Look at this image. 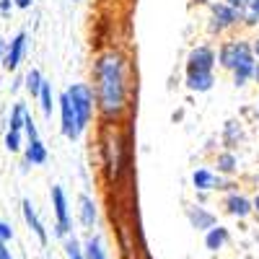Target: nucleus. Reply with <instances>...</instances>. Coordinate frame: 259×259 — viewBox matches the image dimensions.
Here are the masks:
<instances>
[{"label":"nucleus","mask_w":259,"mask_h":259,"mask_svg":"<svg viewBox=\"0 0 259 259\" xmlns=\"http://www.w3.org/2000/svg\"><path fill=\"white\" fill-rule=\"evenodd\" d=\"M73 3H78V0H73Z\"/></svg>","instance_id":"nucleus-41"},{"label":"nucleus","mask_w":259,"mask_h":259,"mask_svg":"<svg viewBox=\"0 0 259 259\" xmlns=\"http://www.w3.org/2000/svg\"><path fill=\"white\" fill-rule=\"evenodd\" d=\"M21 212H24V221H26V226L34 231V236L39 239V244H47V228H45V223H41V218H39V212H36V207L31 205V200H24L21 202Z\"/></svg>","instance_id":"nucleus-12"},{"label":"nucleus","mask_w":259,"mask_h":259,"mask_svg":"<svg viewBox=\"0 0 259 259\" xmlns=\"http://www.w3.org/2000/svg\"><path fill=\"white\" fill-rule=\"evenodd\" d=\"M223 210L231 215V218L244 221V218H249V215L254 212V202L241 192H228L226 200H223Z\"/></svg>","instance_id":"nucleus-10"},{"label":"nucleus","mask_w":259,"mask_h":259,"mask_svg":"<svg viewBox=\"0 0 259 259\" xmlns=\"http://www.w3.org/2000/svg\"><path fill=\"white\" fill-rule=\"evenodd\" d=\"M254 83L259 85V60H256V70H254Z\"/></svg>","instance_id":"nucleus-39"},{"label":"nucleus","mask_w":259,"mask_h":259,"mask_svg":"<svg viewBox=\"0 0 259 259\" xmlns=\"http://www.w3.org/2000/svg\"><path fill=\"white\" fill-rule=\"evenodd\" d=\"M215 65H218V50L212 45H197L192 47L184 62V75L192 73H215Z\"/></svg>","instance_id":"nucleus-7"},{"label":"nucleus","mask_w":259,"mask_h":259,"mask_svg":"<svg viewBox=\"0 0 259 259\" xmlns=\"http://www.w3.org/2000/svg\"><path fill=\"white\" fill-rule=\"evenodd\" d=\"M101 156H104L106 177L119 179V171L124 166V140H122V135L112 133L106 140H101Z\"/></svg>","instance_id":"nucleus-6"},{"label":"nucleus","mask_w":259,"mask_h":259,"mask_svg":"<svg viewBox=\"0 0 259 259\" xmlns=\"http://www.w3.org/2000/svg\"><path fill=\"white\" fill-rule=\"evenodd\" d=\"M0 241H3V244H11L13 241V228L6 221H0Z\"/></svg>","instance_id":"nucleus-29"},{"label":"nucleus","mask_w":259,"mask_h":259,"mask_svg":"<svg viewBox=\"0 0 259 259\" xmlns=\"http://www.w3.org/2000/svg\"><path fill=\"white\" fill-rule=\"evenodd\" d=\"M29 52V34L26 31H18L11 41H8V50H6V60H3V70L16 73L21 68V62L26 60Z\"/></svg>","instance_id":"nucleus-9"},{"label":"nucleus","mask_w":259,"mask_h":259,"mask_svg":"<svg viewBox=\"0 0 259 259\" xmlns=\"http://www.w3.org/2000/svg\"><path fill=\"white\" fill-rule=\"evenodd\" d=\"M251 50H254V57L259 60V36H256V39H251Z\"/></svg>","instance_id":"nucleus-36"},{"label":"nucleus","mask_w":259,"mask_h":259,"mask_svg":"<svg viewBox=\"0 0 259 259\" xmlns=\"http://www.w3.org/2000/svg\"><path fill=\"white\" fill-rule=\"evenodd\" d=\"M241 26H244V29H254V26H259V16H256L254 11L244 8V11H241Z\"/></svg>","instance_id":"nucleus-27"},{"label":"nucleus","mask_w":259,"mask_h":259,"mask_svg":"<svg viewBox=\"0 0 259 259\" xmlns=\"http://www.w3.org/2000/svg\"><path fill=\"white\" fill-rule=\"evenodd\" d=\"M50 197H52V212H55V236H60V239H68L70 231H73L68 194H65V189H62L60 184H52Z\"/></svg>","instance_id":"nucleus-5"},{"label":"nucleus","mask_w":259,"mask_h":259,"mask_svg":"<svg viewBox=\"0 0 259 259\" xmlns=\"http://www.w3.org/2000/svg\"><path fill=\"white\" fill-rule=\"evenodd\" d=\"M223 3H228V6H231V8H236V11H244L249 0H223Z\"/></svg>","instance_id":"nucleus-31"},{"label":"nucleus","mask_w":259,"mask_h":259,"mask_svg":"<svg viewBox=\"0 0 259 259\" xmlns=\"http://www.w3.org/2000/svg\"><path fill=\"white\" fill-rule=\"evenodd\" d=\"M39 106H41V114H45L47 119H52V112L57 109V96L52 91V83L45 80V85H41V94H39Z\"/></svg>","instance_id":"nucleus-20"},{"label":"nucleus","mask_w":259,"mask_h":259,"mask_svg":"<svg viewBox=\"0 0 259 259\" xmlns=\"http://www.w3.org/2000/svg\"><path fill=\"white\" fill-rule=\"evenodd\" d=\"M210 3H215V0H192V6H210Z\"/></svg>","instance_id":"nucleus-38"},{"label":"nucleus","mask_w":259,"mask_h":259,"mask_svg":"<svg viewBox=\"0 0 259 259\" xmlns=\"http://www.w3.org/2000/svg\"><path fill=\"white\" fill-rule=\"evenodd\" d=\"M78 218H80V226L83 228H94L96 221H99V207H96V200L91 194H80L78 197Z\"/></svg>","instance_id":"nucleus-13"},{"label":"nucleus","mask_w":259,"mask_h":259,"mask_svg":"<svg viewBox=\"0 0 259 259\" xmlns=\"http://www.w3.org/2000/svg\"><path fill=\"white\" fill-rule=\"evenodd\" d=\"M0 259H13V254H11L8 244H3V241H0Z\"/></svg>","instance_id":"nucleus-32"},{"label":"nucleus","mask_w":259,"mask_h":259,"mask_svg":"<svg viewBox=\"0 0 259 259\" xmlns=\"http://www.w3.org/2000/svg\"><path fill=\"white\" fill-rule=\"evenodd\" d=\"M223 140H226V148H228V150L239 143V140H241V122H236V119L226 122V135H223Z\"/></svg>","instance_id":"nucleus-25"},{"label":"nucleus","mask_w":259,"mask_h":259,"mask_svg":"<svg viewBox=\"0 0 259 259\" xmlns=\"http://www.w3.org/2000/svg\"><path fill=\"white\" fill-rule=\"evenodd\" d=\"M251 202H254V215H256V218H259V192H256V197H254Z\"/></svg>","instance_id":"nucleus-37"},{"label":"nucleus","mask_w":259,"mask_h":259,"mask_svg":"<svg viewBox=\"0 0 259 259\" xmlns=\"http://www.w3.org/2000/svg\"><path fill=\"white\" fill-rule=\"evenodd\" d=\"M239 26H241V11L231 8L223 0H215L207 6V24H205L207 36H226L228 31Z\"/></svg>","instance_id":"nucleus-3"},{"label":"nucleus","mask_w":259,"mask_h":259,"mask_svg":"<svg viewBox=\"0 0 259 259\" xmlns=\"http://www.w3.org/2000/svg\"><path fill=\"white\" fill-rule=\"evenodd\" d=\"M29 109H26V104L24 101H16L13 104V109H11V117H8V130H13V133H24V124L29 119Z\"/></svg>","instance_id":"nucleus-21"},{"label":"nucleus","mask_w":259,"mask_h":259,"mask_svg":"<svg viewBox=\"0 0 259 259\" xmlns=\"http://www.w3.org/2000/svg\"><path fill=\"white\" fill-rule=\"evenodd\" d=\"M246 8H249V11H254V13L259 16V0H249V3H246Z\"/></svg>","instance_id":"nucleus-35"},{"label":"nucleus","mask_w":259,"mask_h":259,"mask_svg":"<svg viewBox=\"0 0 259 259\" xmlns=\"http://www.w3.org/2000/svg\"><path fill=\"white\" fill-rule=\"evenodd\" d=\"M47 158H50V150H47L45 143H41V138L26 140V148H24V161H26V166H41V163H47Z\"/></svg>","instance_id":"nucleus-15"},{"label":"nucleus","mask_w":259,"mask_h":259,"mask_svg":"<svg viewBox=\"0 0 259 259\" xmlns=\"http://www.w3.org/2000/svg\"><path fill=\"white\" fill-rule=\"evenodd\" d=\"M228 239H231L228 228L218 223L215 228H210V231L205 233V249H207V251H221V249L228 244Z\"/></svg>","instance_id":"nucleus-19"},{"label":"nucleus","mask_w":259,"mask_h":259,"mask_svg":"<svg viewBox=\"0 0 259 259\" xmlns=\"http://www.w3.org/2000/svg\"><path fill=\"white\" fill-rule=\"evenodd\" d=\"M187 221H189V226L194 228V231H210V228H215L218 226V218H215V212H210L205 205H192V207H187Z\"/></svg>","instance_id":"nucleus-11"},{"label":"nucleus","mask_w":259,"mask_h":259,"mask_svg":"<svg viewBox=\"0 0 259 259\" xmlns=\"http://www.w3.org/2000/svg\"><path fill=\"white\" fill-rule=\"evenodd\" d=\"M24 135H26V140H36V138H39V130H36L34 117H29V119H26V124H24Z\"/></svg>","instance_id":"nucleus-28"},{"label":"nucleus","mask_w":259,"mask_h":259,"mask_svg":"<svg viewBox=\"0 0 259 259\" xmlns=\"http://www.w3.org/2000/svg\"><path fill=\"white\" fill-rule=\"evenodd\" d=\"M249 57H254L251 39H246V36H228V39L221 41V47H218V68L233 73Z\"/></svg>","instance_id":"nucleus-4"},{"label":"nucleus","mask_w":259,"mask_h":259,"mask_svg":"<svg viewBox=\"0 0 259 259\" xmlns=\"http://www.w3.org/2000/svg\"><path fill=\"white\" fill-rule=\"evenodd\" d=\"M256 114H259V101H256Z\"/></svg>","instance_id":"nucleus-40"},{"label":"nucleus","mask_w":259,"mask_h":259,"mask_svg":"<svg viewBox=\"0 0 259 259\" xmlns=\"http://www.w3.org/2000/svg\"><path fill=\"white\" fill-rule=\"evenodd\" d=\"M31 3H34V0H16V8H21V11H29V8H31Z\"/></svg>","instance_id":"nucleus-34"},{"label":"nucleus","mask_w":259,"mask_h":259,"mask_svg":"<svg viewBox=\"0 0 259 259\" xmlns=\"http://www.w3.org/2000/svg\"><path fill=\"white\" fill-rule=\"evenodd\" d=\"M184 85L192 94H207V91H212V85H215V73H192V75H184Z\"/></svg>","instance_id":"nucleus-17"},{"label":"nucleus","mask_w":259,"mask_h":259,"mask_svg":"<svg viewBox=\"0 0 259 259\" xmlns=\"http://www.w3.org/2000/svg\"><path fill=\"white\" fill-rule=\"evenodd\" d=\"M57 112H60V133H62V138H68L70 143L78 140L83 133H80V124H78V114L73 109V101L65 91L57 96Z\"/></svg>","instance_id":"nucleus-8"},{"label":"nucleus","mask_w":259,"mask_h":259,"mask_svg":"<svg viewBox=\"0 0 259 259\" xmlns=\"http://www.w3.org/2000/svg\"><path fill=\"white\" fill-rule=\"evenodd\" d=\"M3 145H6L8 153H24V148H26V135H24V133H13V130H8Z\"/></svg>","instance_id":"nucleus-23"},{"label":"nucleus","mask_w":259,"mask_h":259,"mask_svg":"<svg viewBox=\"0 0 259 259\" xmlns=\"http://www.w3.org/2000/svg\"><path fill=\"white\" fill-rule=\"evenodd\" d=\"M254 70H256V57H249L246 62H241L239 68H236V70L231 73L236 89H244V85L254 83Z\"/></svg>","instance_id":"nucleus-18"},{"label":"nucleus","mask_w":259,"mask_h":259,"mask_svg":"<svg viewBox=\"0 0 259 259\" xmlns=\"http://www.w3.org/2000/svg\"><path fill=\"white\" fill-rule=\"evenodd\" d=\"M83 249H85V259H106V251H104V244H101L99 236H91V239L83 244Z\"/></svg>","instance_id":"nucleus-24"},{"label":"nucleus","mask_w":259,"mask_h":259,"mask_svg":"<svg viewBox=\"0 0 259 259\" xmlns=\"http://www.w3.org/2000/svg\"><path fill=\"white\" fill-rule=\"evenodd\" d=\"M13 8H16V0H0V16H11Z\"/></svg>","instance_id":"nucleus-30"},{"label":"nucleus","mask_w":259,"mask_h":259,"mask_svg":"<svg viewBox=\"0 0 259 259\" xmlns=\"http://www.w3.org/2000/svg\"><path fill=\"white\" fill-rule=\"evenodd\" d=\"M65 254H68V259H85V249L80 246V241L75 239V236H68V239H65Z\"/></svg>","instance_id":"nucleus-26"},{"label":"nucleus","mask_w":259,"mask_h":259,"mask_svg":"<svg viewBox=\"0 0 259 259\" xmlns=\"http://www.w3.org/2000/svg\"><path fill=\"white\" fill-rule=\"evenodd\" d=\"M215 184H218V174H215L212 168H207V166H197L192 171V187H194V192L197 194H207V192H212L215 189Z\"/></svg>","instance_id":"nucleus-14"},{"label":"nucleus","mask_w":259,"mask_h":259,"mask_svg":"<svg viewBox=\"0 0 259 259\" xmlns=\"http://www.w3.org/2000/svg\"><path fill=\"white\" fill-rule=\"evenodd\" d=\"M65 94L70 96L73 101V109L78 114V124H80V133L91 127L94 117L99 114V104H96V94H94V85L91 83H70Z\"/></svg>","instance_id":"nucleus-2"},{"label":"nucleus","mask_w":259,"mask_h":259,"mask_svg":"<svg viewBox=\"0 0 259 259\" xmlns=\"http://www.w3.org/2000/svg\"><path fill=\"white\" fill-rule=\"evenodd\" d=\"M215 174L218 177H233L239 174V156L233 150H221L215 156Z\"/></svg>","instance_id":"nucleus-16"},{"label":"nucleus","mask_w":259,"mask_h":259,"mask_svg":"<svg viewBox=\"0 0 259 259\" xmlns=\"http://www.w3.org/2000/svg\"><path fill=\"white\" fill-rule=\"evenodd\" d=\"M41 85H45V75H41L36 68H31V70L24 75V89H26V94H29L31 99H39Z\"/></svg>","instance_id":"nucleus-22"},{"label":"nucleus","mask_w":259,"mask_h":259,"mask_svg":"<svg viewBox=\"0 0 259 259\" xmlns=\"http://www.w3.org/2000/svg\"><path fill=\"white\" fill-rule=\"evenodd\" d=\"M91 75L99 117L112 124L130 106V60L119 50H104L91 65Z\"/></svg>","instance_id":"nucleus-1"},{"label":"nucleus","mask_w":259,"mask_h":259,"mask_svg":"<svg viewBox=\"0 0 259 259\" xmlns=\"http://www.w3.org/2000/svg\"><path fill=\"white\" fill-rule=\"evenodd\" d=\"M6 50H8V41L0 36V68H3V60H6Z\"/></svg>","instance_id":"nucleus-33"}]
</instances>
